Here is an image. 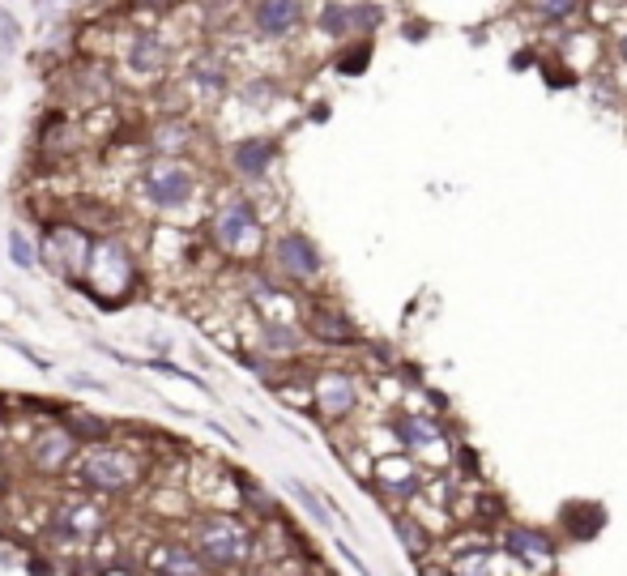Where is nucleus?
Segmentation results:
<instances>
[{"label":"nucleus","instance_id":"23","mask_svg":"<svg viewBox=\"0 0 627 576\" xmlns=\"http://www.w3.org/2000/svg\"><path fill=\"white\" fill-rule=\"evenodd\" d=\"M508 547L517 555H525V559H551V542H546L542 534H534V530H517L508 538Z\"/></svg>","mask_w":627,"mask_h":576},{"label":"nucleus","instance_id":"5","mask_svg":"<svg viewBox=\"0 0 627 576\" xmlns=\"http://www.w3.org/2000/svg\"><path fill=\"white\" fill-rule=\"evenodd\" d=\"M141 188H146V201L154 210H180L197 192V175L180 158H154L146 175H141Z\"/></svg>","mask_w":627,"mask_h":576},{"label":"nucleus","instance_id":"27","mask_svg":"<svg viewBox=\"0 0 627 576\" xmlns=\"http://www.w3.org/2000/svg\"><path fill=\"white\" fill-rule=\"evenodd\" d=\"M397 436L406 444H431L436 440V427H431L427 419H397Z\"/></svg>","mask_w":627,"mask_h":576},{"label":"nucleus","instance_id":"3","mask_svg":"<svg viewBox=\"0 0 627 576\" xmlns=\"http://www.w3.org/2000/svg\"><path fill=\"white\" fill-rule=\"evenodd\" d=\"M209 235L214 244L231 256H244L261 248V218H256V205L248 197H227L218 205L214 222H209Z\"/></svg>","mask_w":627,"mask_h":576},{"label":"nucleus","instance_id":"7","mask_svg":"<svg viewBox=\"0 0 627 576\" xmlns=\"http://www.w3.org/2000/svg\"><path fill=\"white\" fill-rule=\"evenodd\" d=\"M308 22V0H248V26L256 39H291Z\"/></svg>","mask_w":627,"mask_h":576},{"label":"nucleus","instance_id":"28","mask_svg":"<svg viewBox=\"0 0 627 576\" xmlns=\"http://www.w3.org/2000/svg\"><path fill=\"white\" fill-rule=\"evenodd\" d=\"M69 431L77 440H99L103 431H107V423L103 419H90V414H82V410H69Z\"/></svg>","mask_w":627,"mask_h":576},{"label":"nucleus","instance_id":"21","mask_svg":"<svg viewBox=\"0 0 627 576\" xmlns=\"http://www.w3.org/2000/svg\"><path fill=\"white\" fill-rule=\"evenodd\" d=\"M22 39H26V30H22V22H18V13H9L5 5H0V60L18 56Z\"/></svg>","mask_w":627,"mask_h":576},{"label":"nucleus","instance_id":"22","mask_svg":"<svg viewBox=\"0 0 627 576\" xmlns=\"http://www.w3.org/2000/svg\"><path fill=\"white\" fill-rule=\"evenodd\" d=\"M278 94H282V86L273 82V77H252V82L239 86V99L248 107H269V103H278Z\"/></svg>","mask_w":627,"mask_h":576},{"label":"nucleus","instance_id":"24","mask_svg":"<svg viewBox=\"0 0 627 576\" xmlns=\"http://www.w3.org/2000/svg\"><path fill=\"white\" fill-rule=\"evenodd\" d=\"M355 47H346L342 56H337V69L350 73V77H359L367 69V60H372V39H350Z\"/></svg>","mask_w":627,"mask_h":576},{"label":"nucleus","instance_id":"13","mask_svg":"<svg viewBox=\"0 0 627 576\" xmlns=\"http://www.w3.org/2000/svg\"><path fill=\"white\" fill-rule=\"evenodd\" d=\"M184 86L192 94H222L231 86V60L222 56V52H197L188 60V69H184Z\"/></svg>","mask_w":627,"mask_h":576},{"label":"nucleus","instance_id":"32","mask_svg":"<svg viewBox=\"0 0 627 576\" xmlns=\"http://www.w3.org/2000/svg\"><path fill=\"white\" fill-rule=\"evenodd\" d=\"M619 56L627 60V30H623V39H619Z\"/></svg>","mask_w":627,"mask_h":576},{"label":"nucleus","instance_id":"16","mask_svg":"<svg viewBox=\"0 0 627 576\" xmlns=\"http://www.w3.org/2000/svg\"><path fill=\"white\" fill-rule=\"evenodd\" d=\"M359 402V389L355 380H350V372H325L316 380V406L320 414H329V419H342V414H350Z\"/></svg>","mask_w":627,"mask_h":576},{"label":"nucleus","instance_id":"25","mask_svg":"<svg viewBox=\"0 0 627 576\" xmlns=\"http://www.w3.org/2000/svg\"><path fill=\"white\" fill-rule=\"evenodd\" d=\"M585 0H529V9L538 13V18L546 22H568L572 13H581Z\"/></svg>","mask_w":627,"mask_h":576},{"label":"nucleus","instance_id":"1","mask_svg":"<svg viewBox=\"0 0 627 576\" xmlns=\"http://www.w3.org/2000/svg\"><path fill=\"white\" fill-rule=\"evenodd\" d=\"M133 282H137L133 252L111 235H94V252L86 265V295L94 303H103V308H116V303L133 291Z\"/></svg>","mask_w":627,"mask_h":576},{"label":"nucleus","instance_id":"12","mask_svg":"<svg viewBox=\"0 0 627 576\" xmlns=\"http://www.w3.org/2000/svg\"><path fill=\"white\" fill-rule=\"evenodd\" d=\"M227 158H231V171L239 180H265L273 158H278V141L273 137H239Z\"/></svg>","mask_w":627,"mask_h":576},{"label":"nucleus","instance_id":"4","mask_svg":"<svg viewBox=\"0 0 627 576\" xmlns=\"http://www.w3.org/2000/svg\"><path fill=\"white\" fill-rule=\"evenodd\" d=\"M384 22V9L372 0H325L316 9V30L325 39H372V30Z\"/></svg>","mask_w":627,"mask_h":576},{"label":"nucleus","instance_id":"29","mask_svg":"<svg viewBox=\"0 0 627 576\" xmlns=\"http://www.w3.org/2000/svg\"><path fill=\"white\" fill-rule=\"evenodd\" d=\"M397 534L401 538H406V547L418 555V551H423V530H414V521H406V517H397Z\"/></svg>","mask_w":627,"mask_h":576},{"label":"nucleus","instance_id":"17","mask_svg":"<svg viewBox=\"0 0 627 576\" xmlns=\"http://www.w3.org/2000/svg\"><path fill=\"white\" fill-rule=\"evenodd\" d=\"M82 141H77V128L69 116H47L43 124V133H39V150L43 158H64V154H73Z\"/></svg>","mask_w":627,"mask_h":576},{"label":"nucleus","instance_id":"19","mask_svg":"<svg viewBox=\"0 0 627 576\" xmlns=\"http://www.w3.org/2000/svg\"><path fill=\"white\" fill-rule=\"evenodd\" d=\"M261 346L269 350V355H295V350H299V329H291V325H273V320H265Z\"/></svg>","mask_w":627,"mask_h":576},{"label":"nucleus","instance_id":"26","mask_svg":"<svg viewBox=\"0 0 627 576\" xmlns=\"http://www.w3.org/2000/svg\"><path fill=\"white\" fill-rule=\"evenodd\" d=\"M9 261H13V265H18V269H30V265H35V261H39V252H35V244H30V239H26V231H18V227H13V231H9Z\"/></svg>","mask_w":627,"mask_h":576},{"label":"nucleus","instance_id":"11","mask_svg":"<svg viewBox=\"0 0 627 576\" xmlns=\"http://www.w3.org/2000/svg\"><path fill=\"white\" fill-rule=\"evenodd\" d=\"M69 99L82 103V107H103V103L116 99V77H111V69L103 60L77 64V69H69Z\"/></svg>","mask_w":627,"mask_h":576},{"label":"nucleus","instance_id":"33","mask_svg":"<svg viewBox=\"0 0 627 576\" xmlns=\"http://www.w3.org/2000/svg\"><path fill=\"white\" fill-rule=\"evenodd\" d=\"M222 5H231V0H222Z\"/></svg>","mask_w":627,"mask_h":576},{"label":"nucleus","instance_id":"14","mask_svg":"<svg viewBox=\"0 0 627 576\" xmlns=\"http://www.w3.org/2000/svg\"><path fill=\"white\" fill-rule=\"evenodd\" d=\"M77 444H82V440H77L69 427H47V431H39V436H35V444H30V461H35L39 470H47V474H60L73 461Z\"/></svg>","mask_w":627,"mask_h":576},{"label":"nucleus","instance_id":"6","mask_svg":"<svg viewBox=\"0 0 627 576\" xmlns=\"http://www.w3.org/2000/svg\"><path fill=\"white\" fill-rule=\"evenodd\" d=\"M120 64L133 77H146V82H154V77H167L171 73V43L158 35V30H128L124 35V47H120Z\"/></svg>","mask_w":627,"mask_h":576},{"label":"nucleus","instance_id":"18","mask_svg":"<svg viewBox=\"0 0 627 576\" xmlns=\"http://www.w3.org/2000/svg\"><path fill=\"white\" fill-rule=\"evenodd\" d=\"M312 333H316V342H329V346H350V338H355L350 320L337 308H316L312 312Z\"/></svg>","mask_w":627,"mask_h":576},{"label":"nucleus","instance_id":"30","mask_svg":"<svg viewBox=\"0 0 627 576\" xmlns=\"http://www.w3.org/2000/svg\"><path fill=\"white\" fill-rule=\"evenodd\" d=\"M291 491L299 495V500H303V508H308V512H312V517L320 521V525H325V521H329V512H320V504H316V495H312L308 487H299V483H291Z\"/></svg>","mask_w":627,"mask_h":576},{"label":"nucleus","instance_id":"20","mask_svg":"<svg viewBox=\"0 0 627 576\" xmlns=\"http://www.w3.org/2000/svg\"><path fill=\"white\" fill-rule=\"evenodd\" d=\"M158 572H163V576H205L201 564H197V555L184 551V547H167L163 559H158Z\"/></svg>","mask_w":627,"mask_h":576},{"label":"nucleus","instance_id":"10","mask_svg":"<svg viewBox=\"0 0 627 576\" xmlns=\"http://www.w3.org/2000/svg\"><path fill=\"white\" fill-rule=\"evenodd\" d=\"M273 265H278V274L291 278V282H312L320 274V252L308 235L286 231V235L273 239Z\"/></svg>","mask_w":627,"mask_h":576},{"label":"nucleus","instance_id":"9","mask_svg":"<svg viewBox=\"0 0 627 576\" xmlns=\"http://www.w3.org/2000/svg\"><path fill=\"white\" fill-rule=\"evenodd\" d=\"M137 457L124 453V448H94L82 461V483L94 487V491H124L137 483Z\"/></svg>","mask_w":627,"mask_h":576},{"label":"nucleus","instance_id":"15","mask_svg":"<svg viewBox=\"0 0 627 576\" xmlns=\"http://www.w3.org/2000/svg\"><path fill=\"white\" fill-rule=\"evenodd\" d=\"M192 141H197V128H192V120L180 116V111H167L163 120L150 124V150L158 158H180L192 150Z\"/></svg>","mask_w":627,"mask_h":576},{"label":"nucleus","instance_id":"8","mask_svg":"<svg viewBox=\"0 0 627 576\" xmlns=\"http://www.w3.org/2000/svg\"><path fill=\"white\" fill-rule=\"evenodd\" d=\"M197 551L214 568H231L248 555V534H244V525L231 517H205L197 525Z\"/></svg>","mask_w":627,"mask_h":576},{"label":"nucleus","instance_id":"2","mask_svg":"<svg viewBox=\"0 0 627 576\" xmlns=\"http://www.w3.org/2000/svg\"><path fill=\"white\" fill-rule=\"evenodd\" d=\"M90 252H94V235L82 227V222H56L47 227L39 239V256L52 274L69 278V282H82L86 265H90Z\"/></svg>","mask_w":627,"mask_h":576},{"label":"nucleus","instance_id":"31","mask_svg":"<svg viewBox=\"0 0 627 576\" xmlns=\"http://www.w3.org/2000/svg\"><path fill=\"white\" fill-rule=\"evenodd\" d=\"M128 9H150V13H167V9H175L180 0H124Z\"/></svg>","mask_w":627,"mask_h":576}]
</instances>
